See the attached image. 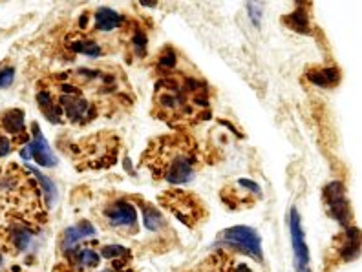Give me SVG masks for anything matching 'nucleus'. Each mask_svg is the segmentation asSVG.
<instances>
[{"instance_id":"obj_7","label":"nucleus","mask_w":362,"mask_h":272,"mask_svg":"<svg viewBox=\"0 0 362 272\" xmlns=\"http://www.w3.org/2000/svg\"><path fill=\"white\" fill-rule=\"evenodd\" d=\"M93 215L106 232H114L121 237H134L139 234V214L132 196L124 194H105V199L93 208Z\"/></svg>"},{"instance_id":"obj_2","label":"nucleus","mask_w":362,"mask_h":272,"mask_svg":"<svg viewBox=\"0 0 362 272\" xmlns=\"http://www.w3.org/2000/svg\"><path fill=\"white\" fill-rule=\"evenodd\" d=\"M151 114L174 132H190L212 117L211 86L199 71L183 70L177 64L158 75Z\"/></svg>"},{"instance_id":"obj_3","label":"nucleus","mask_w":362,"mask_h":272,"mask_svg":"<svg viewBox=\"0 0 362 272\" xmlns=\"http://www.w3.org/2000/svg\"><path fill=\"white\" fill-rule=\"evenodd\" d=\"M139 161L154 181L180 187L194 179L204 168L205 155L190 132H168L152 137Z\"/></svg>"},{"instance_id":"obj_11","label":"nucleus","mask_w":362,"mask_h":272,"mask_svg":"<svg viewBox=\"0 0 362 272\" xmlns=\"http://www.w3.org/2000/svg\"><path fill=\"white\" fill-rule=\"evenodd\" d=\"M132 199L134 203H136V206L141 211V223L143 227H145L146 232H151L152 236L158 237L156 242H158V249H163L161 252H165V250L173 249V240L174 237V228L170 227V223L167 221V218H165V214L161 212V208L159 206H156L154 203L146 201L145 198H141V196H136V194H132Z\"/></svg>"},{"instance_id":"obj_12","label":"nucleus","mask_w":362,"mask_h":272,"mask_svg":"<svg viewBox=\"0 0 362 272\" xmlns=\"http://www.w3.org/2000/svg\"><path fill=\"white\" fill-rule=\"evenodd\" d=\"M181 272H255L251 265L243 259L242 254L230 252L226 249H214L211 254L199 259L192 267L183 268Z\"/></svg>"},{"instance_id":"obj_16","label":"nucleus","mask_w":362,"mask_h":272,"mask_svg":"<svg viewBox=\"0 0 362 272\" xmlns=\"http://www.w3.org/2000/svg\"><path fill=\"white\" fill-rule=\"evenodd\" d=\"M121 49L124 52V57H129V62L143 61L146 57L148 35H146L145 26L139 18L129 17V23H127L123 35H121Z\"/></svg>"},{"instance_id":"obj_17","label":"nucleus","mask_w":362,"mask_h":272,"mask_svg":"<svg viewBox=\"0 0 362 272\" xmlns=\"http://www.w3.org/2000/svg\"><path fill=\"white\" fill-rule=\"evenodd\" d=\"M289 230H291L293 252H295V271L296 272H311V259L310 250L305 245L304 230L300 225V215L296 208H291L289 214Z\"/></svg>"},{"instance_id":"obj_18","label":"nucleus","mask_w":362,"mask_h":272,"mask_svg":"<svg viewBox=\"0 0 362 272\" xmlns=\"http://www.w3.org/2000/svg\"><path fill=\"white\" fill-rule=\"evenodd\" d=\"M31 141L28 145V152H30V158H33V161L39 165V167H55L57 165V158L53 155L52 148H49L48 141L40 132L39 123L33 121L31 123Z\"/></svg>"},{"instance_id":"obj_23","label":"nucleus","mask_w":362,"mask_h":272,"mask_svg":"<svg viewBox=\"0 0 362 272\" xmlns=\"http://www.w3.org/2000/svg\"><path fill=\"white\" fill-rule=\"evenodd\" d=\"M13 79H15V66L9 62V59L4 62H0V88L2 90L8 88L9 84L13 83Z\"/></svg>"},{"instance_id":"obj_8","label":"nucleus","mask_w":362,"mask_h":272,"mask_svg":"<svg viewBox=\"0 0 362 272\" xmlns=\"http://www.w3.org/2000/svg\"><path fill=\"white\" fill-rule=\"evenodd\" d=\"M158 203L159 208H163L168 214L174 215L187 228H196L198 225L205 223L209 218V211L204 199L199 198L198 194L189 192V190H165L158 198Z\"/></svg>"},{"instance_id":"obj_5","label":"nucleus","mask_w":362,"mask_h":272,"mask_svg":"<svg viewBox=\"0 0 362 272\" xmlns=\"http://www.w3.org/2000/svg\"><path fill=\"white\" fill-rule=\"evenodd\" d=\"M57 254L52 272H137L132 249L119 243H99L90 237Z\"/></svg>"},{"instance_id":"obj_13","label":"nucleus","mask_w":362,"mask_h":272,"mask_svg":"<svg viewBox=\"0 0 362 272\" xmlns=\"http://www.w3.org/2000/svg\"><path fill=\"white\" fill-rule=\"evenodd\" d=\"M322 203L326 214L340 223L342 227H351L354 225V212L349 206L348 196H346L344 184L340 181L327 183L322 190Z\"/></svg>"},{"instance_id":"obj_1","label":"nucleus","mask_w":362,"mask_h":272,"mask_svg":"<svg viewBox=\"0 0 362 272\" xmlns=\"http://www.w3.org/2000/svg\"><path fill=\"white\" fill-rule=\"evenodd\" d=\"M35 102L48 123L84 128L98 119L129 112L136 95L123 68L98 64L40 77L35 84Z\"/></svg>"},{"instance_id":"obj_24","label":"nucleus","mask_w":362,"mask_h":272,"mask_svg":"<svg viewBox=\"0 0 362 272\" xmlns=\"http://www.w3.org/2000/svg\"><path fill=\"white\" fill-rule=\"evenodd\" d=\"M0 272H30V271H26L23 265L13 264V265H9V267H2V268H0Z\"/></svg>"},{"instance_id":"obj_14","label":"nucleus","mask_w":362,"mask_h":272,"mask_svg":"<svg viewBox=\"0 0 362 272\" xmlns=\"http://www.w3.org/2000/svg\"><path fill=\"white\" fill-rule=\"evenodd\" d=\"M358 254H361V230L355 225H351L332 240L327 265L349 264V261L357 259Z\"/></svg>"},{"instance_id":"obj_6","label":"nucleus","mask_w":362,"mask_h":272,"mask_svg":"<svg viewBox=\"0 0 362 272\" xmlns=\"http://www.w3.org/2000/svg\"><path fill=\"white\" fill-rule=\"evenodd\" d=\"M59 148L71 159L77 172L106 170L117 162L121 139L110 130H101L77 139H66V143L59 139Z\"/></svg>"},{"instance_id":"obj_21","label":"nucleus","mask_w":362,"mask_h":272,"mask_svg":"<svg viewBox=\"0 0 362 272\" xmlns=\"http://www.w3.org/2000/svg\"><path fill=\"white\" fill-rule=\"evenodd\" d=\"M311 8L310 4H296L295 11L282 18V23L287 24L296 33H304V35H310L311 33V18L310 13H305V9Z\"/></svg>"},{"instance_id":"obj_10","label":"nucleus","mask_w":362,"mask_h":272,"mask_svg":"<svg viewBox=\"0 0 362 272\" xmlns=\"http://www.w3.org/2000/svg\"><path fill=\"white\" fill-rule=\"evenodd\" d=\"M214 249H226L236 254L249 256V258L264 261V252H262V240L258 232L251 227H230L227 230H221L218 236Z\"/></svg>"},{"instance_id":"obj_9","label":"nucleus","mask_w":362,"mask_h":272,"mask_svg":"<svg viewBox=\"0 0 362 272\" xmlns=\"http://www.w3.org/2000/svg\"><path fill=\"white\" fill-rule=\"evenodd\" d=\"M31 134L26 126L23 108H8L0 112V159L21 152L30 145Z\"/></svg>"},{"instance_id":"obj_15","label":"nucleus","mask_w":362,"mask_h":272,"mask_svg":"<svg viewBox=\"0 0 362 272\" xmlns=\"http://www.w3.org/2000/svg\"><path fill=\"white\" fill-rule=\"evenodd\" d=\"M260 198V187L251 179L234 181L221 190V201L226 203L230 211H242L245 206H255V203Z\"/></svg>"},{"instance_id":"obj_19","label":"nucleus","mask_w":362,"mask_h":272,"mask_svg":"<svg viewBox=\"0 0 362 272\" xmlns=\"http://www.w3.org/2000/svg\"><path fill=\"white\" fill-rule=\"evenodd\" d=\"M93 236H95V227L88 220H81L74 227H68L62 230L61 237H59L57 252L70 249V247L77 245V243L84 242V240H90Z\"/></svg>"},{"instance_id":"obj_4","label":"nucleus","mask_w":362,"mask_h":272,"mask_svg":"<svg viewBox=\"0 0 362 272\" xmlns=\"http://www.w3.org/2000/svg\"><path fill=\"white\" fill-rule=\"evenodd\" d=\"M46 221L48 205L31 172L17 162L0 165V237L13 225L42 228Z\"/></svg>"},{"instance_id":"obj_22","label":"nucleus","mask_w":362,"mask_h":272,"mask_svg":"<svg viewBox=\"0 0 362 272\" xmlns=\"http://www.w3.org/2000/svg\"><path fill=\"white\" fill-rule=\"evenodd\" d=\"M180 64V57H177L176 49L173 48L170 45L163 46V48L159 49L158 55H156L154 61V71L156 73H165V71H170Z\"/></svg>"},{"instance_id":"obj_20","label":"nucleus","mask_w":362,"mask_h":272,"mask_svg":"<svg viewBox=\"0 0 362 272\" xmlns=\"http://www.w3.org/2000/svg\"><path fill=\"white\" fill-rule=\"evenodd\" d=\"M304 75L313 86L320 88H333L340 83V70L337 66H310Z\"/></svg>"}]
</instances>
